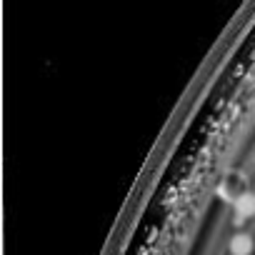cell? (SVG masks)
I'll use <instances>...</instances> for the list:
<instances>
[{"label":"cell","mask_w":255,"mask_h":255,"mask_svg":"<svg viewBox=\"0 0 255 255\" xmlns=\"http://www.w3.org/2000/svg\"><path fill=\"white\" fill-rule=\"evenodd\" d=\"M235 210H238V215H240V218L253 215V213H255V195H250V193L238 195V200H235Z\"/></svg>","instance_id":"cell-1"},{"label":"cell","mask_w":255,"mask_h":255,"mask_svg":"<svg viewBox=\"0 0 255 255\" xmlns=\"http://www.w3.org/2000/svg\"><path fill=\"white\" fill-rule=\"evenodd\" d=\"M230 253L233 255H250L253 253V238L250 235H235L230 243Z\"/></svg>","instance_id":"cell-2"}]
</instances>
